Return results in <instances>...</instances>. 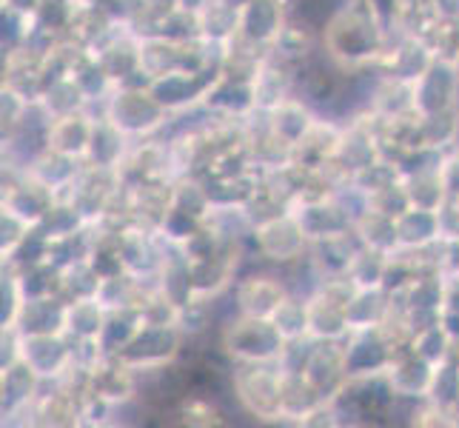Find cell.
<instances>
[{
    "label": "cell",
    "mask_w": 459,
    "mask_h": 428,
    "mask_svg": "<svg viewBox=\"0 0 459 428\" xmlns=\"http://www.w3.org/2000/svg\"><path fill=\"white\" fill-rule=\"evenodd\" d=\"M183 60H186V40H171V38H143L140 43V63L143 69L154 77H166L174 72H183Z\"/></svg>",
    "instance_id": "30"
},
{
    "label": "cell",
    "mask_w": 459,
    "mask_h": 428,
    "mask_svg": "<svg viewBox=\"0 0 459 428\" xmlns=\"http://www.w3.org/2000/svg\"><path fill=\"white\" fill-rule=\"evenodd\" d=\"M359 237L357 231H342L334 237H323V240H314L308 249V266H311V275L316 280H325V277H340L351 272V266L359 255Z\"/></svg>",
    "instance_id": "17"
},
{
    "label": "cell",
    "mask_w": 459,
    "mask_h": 428,
    "mask_svg": "<svg viewBox=\"0 0 459 428\" xmlns=\"http://www.w3.org/2000/svg\"><path fill=\"white\" fill-rule=\"evenodd\" d=\"M368 209L379 212V214H388L397 220L403 212L411 209V197H408V188H405V178L400 183H394L388 188H383V192H377L368 197Z\"/></svg>",
    "instance_id": "47"
},
{
    "label": "cell",
    "mask_w": 459,
    "mask_h": 428,
    "mask_svg": "<svg viewBox=\"0 0 459 428\" xmlns=\"http://www.w3.org/2000/svg\"><path fill=\"white\" fill-rule=\"evenodd\" d=\"M439 174H442V183H446L448 197H459V146L442 154Z\"/></svg>",
    "instance_id": "49"
},
{
    "label": "cell",
    "mask_w": 459,
    "mask_h": 428,
    "mask_svg": "<svg viewBox=\"0 0 459 428\" xmlns=\"http://www.w3.org/2000/svg\"><path fill=\"white\" fill-rule=\"evenodd\" d=\"M354 231L359 243L366 249L383 251V255H397L400 251V234H397V220L388 214H379L374 209H366L354 220Z\"/></svg>",
    "instance_id": "31"
},
{
    "label": "cell",
    "mask_w": 459,
    "mask_h": 428,
    "mask_svg": "<svg viewBox=\"0 0 459 428\" xmlns=\"http://www.w3.org/2000/svg\"><path fill=\"white\" fill-rule=\"evenodd\" d=\"M394 348L379 328H359L345 337V369L351 377H383L394 360Z\"/></svg>",
    "instance_id": "10"
},
{
    "label": "cell",
    "mask_w": 459,
    "mask_h": 428,
    "mask_svg": "<svg viewBox=\"0 0 459 428\" xmlns=\"http://www.w3.org/2000/svg\"><path fill=\"white\" fill-rule=\"evenodd\" d=\"M294 289L280 275H272V272L240 275L231 285L234 311L248 314V317H268V320H272L274 311L286 303V297Z\"/></svg>",
    "instance_id": "7"
},
{
    "label": "cell",
    "mask_w": 459,
    "mask_h": 428,
    "mask_svg": "<svg viewBox=\"0 0 459 428\" xmlns=\"http://www.w3.org/2000/svg\"><path fill=\"white\" fill-rule=\"evenodd\" d=\"M214 303L217 300H203L195 297L192 303L180 306L178 311V326L188 340H203L212 331L214 323Z\"/></svg>",
    "instance_id": "42"
},
{
    "label": "cell",
    "mask_w": 459,
    "mask_h": 428,
    "mask_svg": "<svg viewBox=\"0 0 459 428\" xmlns=\"http://www.w3.org/2000/svg\"><path fill=\"white\" fill-rule=\"evenodd\" d=\"M0 371H4L0 374V415H4V425H14V417H26L29 425V411L43 389V380L23 360H14L12 366H4Z\"/></svg>",
    "instance_id": "12"
},
{
    "label": "cell",
    "mask_w": 459,
    "mask_h": 428,
    "mask_svg": "<svg viewBox=\"0 0 459 428\" xmlns=\"http://www.w3.org/2000/svg\"><path fill=\"white\" fill-rule=\"evenodd\" d=\"M459 397V360H446V362H439V366H434V374H431V386H429V397L425 400H431L437 403L439 408H454Z\"/></svg>",
    "instance_id": "44"
},
{
    "label": "cell",
    "mask_w": 459,
    "mask_h": 428,
    "mask_svg": "<svg viewBox=\"0 0 459 428\" xmlns=\"http://www.w3.org/2000/svg\"><path fill=\"white\" fill-rule=\"evenodd\" d=\"M308 303V337L314 340H345L351 335V323H348L345 306L340 300L328 297L323 289H316L306 294Z\"/></svg>",
    "instance_id": "23"
},
{
    "label": "cell",
    "mask_w": 459,
    "mask_h": 428,
    "mask_svg": "<svg viewBox=\"0 0 459 428\" xmlns=\"http://www.w3.org/2000/svg\"><path fill=\"white\" fill-rule=\"evenodd\" d=\"M328 403L303 374L286 371V386H282V423L303 425L316 408Z\"/></svg>",
    "instance_id": "29"
},
{
    "label": "cell",
    "mask_w": 459,
    "mask_h": 428,
    "mask_svg": "<svg viewBox=\"0 0 459 428\" xmlns=\"http://www.w3.org/2000/svg\"><path fill=\"white\" fill-rule=\"evenodd\" d=\"M140 43H143V38H137L129 26H120L115 35L94 52L100 60V66L106 69V74L115 81V86L129 81L137 69H143V63H140Z\"/></svg>",
    "instance_id": "22"
},
{
    "label": "cell",
    "mask_w": 459,
    "mask_h": 428,
    "mask_svg": "<svg viewBox=\"0 0 459 428\" xmlns=\"http://www.w3.org/2000/svg\"><path fill=\"white\" fill-rule=\"evenodd\" d=\"M186 340L188 337L183 335L178 323H143L134 335V340L126 345L117 357H123L137 371L157 369V366H166V362L178 360L186 348Z\"/></svg>",
    "instance_id": "6"
},
{
    "label": "cell",
    "mask_w": 459,
    "mask_h": 428,
    "mask_svg": "<svg viewBox=\"0 0 459 428\" xmlns=\"http://www.w3.org/2000/svg\"><path fill=\"white\" fill-rule=\"evenodd\" d=\"M431 374H434L431 362H425L411 345H403V348L394 352V360H391V366L385 371V380H388V386L394 389L397 397L425 400V397H429Z\"/></svg>",
    "instance_id": "18"
},
{
    "label": "cell",
    "mask_w": 459,
    "mask_h": 428,
    "mask_svg": "<svg viewBox=\"0 0 459 428\" xmlns=\"http://www.w3.org/2000/svg\"><path fill=\"white\" fill-rule=\"evenodd\" d=\"M456 66H459V57H456Z\"/></svg>",
    "instance_id": "54"
},
{
    "label": "cell",
    "mask_w": 459,
    "mask_h": 428,
    "mask_svg": "<svg viewBox=\"0 0 459 428\" xmlns=\"http://www.w3.org/2000/svg\"><path fill=\"white\" fill-rule=\"evenodd\" d=\"M391 306V294L385 289H359L354 294L351 303L345 306L348 323H351V331L359 328H377L383 323V317Z\"/></svg>",
    "instance_id": "36"
},
{
    "label": "cell",
    "mask_w": 459,
    "mask_h": 428,
    "mask_svg": "<svg viewBox=\"0 0 459 428\" xmlns=\"http://www.w3.org/2000/svg\"><path fill=\"white\" fill-rule=\"evenodd\" d=\"M106 320H108V309L98 297L74 300V303L66 306V328L63 331L72 340H98Z\"/></svg>",
    "instance_id": "33"
},
{
    "label": "cell",
    "mask_w": 459,
    "mask_h": 428,
    "mask_svg": "<svg viewBox=\"0 0 459 428\" xmlns=\"http://www.w3.org/2000/svg\"><path fill=\"white\" fill-rule=\"evenodd\" d=\"M60 297L66 303H74V300H86V297H98L103 277L94 272V266L86 260H77L66 268H60Z\"/></svg>",
    "instance_id": "39"
},
{
    "label": "cell",
    "mask_w": 459,
    "mask_h": 428,
    "mask_svg": "<svg viewBox=\"0 0 459 428\" xmlns=\"http://www.w3.org/2000/svg\"><path fill=\"white\" fill-rule=\"evenodd\" d=\"M388 260H391V255H383V251H374V249L362 246L348 275H351V280L359 285V289H383Z\"/></svg>",
    "instance_id": "43"
},
{
    "label": "cell",
    "mask_w": 459,
    "mask_h": 428,
    "mask_svg": "<svg viewBox=\"0 0 459 428\" xmlns=\"http://www.w3.org/2000/svg\"><path fill=\"white\" fill-rule=\"evenodd\" d=\"M0 326L4 328H14L18 323V314H21V306H23V294H21V283H18V275L12 272V268H4V283H0Z\"/></svg>",
    "instance_id": "46"
},
{
    "label": "cell",
    "mask_w": 459,
    "mask_h": 428,
    "mask_svg": "<svg viewBox=\"0 0 459 428\" xmlns=\"http://www.w3.org/2000/svg\"><path fill=\"white\" fill-rule=\"evenodd\" d=\"M21 360L29 362L43 383H55L74 366V340L60 335H21Z\"/></svg>",
    "instance_id": "8"
},
{
    "label": "cell",
    "mask_w": 459,
    "mask_h": 428,
    "mask_svg": "<svg viewBox=\"0 0 459 428\" xmlns=\"http://www.w3.org/2000/svg\"><path fill=\"white\" fill-rule=\"evenodd\" d=\"M100 112L132 140L157 137L174 118L169 109L154 98L152 89H137V86H115L112 94L103 100Z\"/></svg>",
    "instance_id": "3"
},
{
    "label": "cell",
    "mask_w": 459,
    "mask_h": 428,
    "mask_svg": "<svg viewBox=\"0 0 459 428\" xmlns=\"http://www.w3.org/2000/svg\"><path fill=\"white\" fill-rule=\"evenodd\" d=\"M132 137H126L117 126L108 120L103 112H98V120H94V135L89 143V154L86 163L98 166V169H120V163L126 161V154L132 149Z\"/></svg>",
    "instance_id": "26"
},
{
    "label": "cell",
    "mask_w": 459,
    "mask_h": 428,
    "mask_svg": "<svg viewBox=\"0 0 459 428\" xmlns=\"http://www.w3.org/2000/svg\"><path fill=\"white\" fill-rule=\"evenodd\" d=\"M417 86V112L434 115L442 109L459 106V66L456 60L437 57L434 66L425 72Z\"/></svg>",
    "instance_id": "16"
},
{
    "label": "cell",
    "mask_w": 459,
    "mask_h": 428,
    "mask_svg": "<svg viewBox=\"0 0 459 428\" xmlns=\"http://www.w3.org/2000/svg\"><path fill=\"white\" fill-rule=\"evenodd\" d=\"M4 171H6L4 209L21 214L31 226H38L46 217V212L57 203V195L49 186H43L38 178H31L29 171H9V169H4Z\"/></svg>",
    "instance_id": "13"
},
{
    "label": "cell",
    "mask_w": 459,
    "mask_h": 428,
    "mask_svg": "<svg viewBox=\"0 0 459 428\" xmlns=\"http://www.w3.org/2000/svg\"><path fill=\"white\" fill-rule=\"evenodd\" d=\"M94 120H98V115H94L91 109H81V112L52 118L49 149H55L60 154H69V157H77V161H86L89 143L94 135Z\"/></svg>",
    "instance_id": "21"
},
{
    "label": "cell",
    "mask_w": 459,
    "mask_h": 428,
    "mask_svg": "<svg viewBox=\"0 0 459 428\" xmlns=\"http://www.w3.org/2000/svg\"><path fill=\"white\" fill-rule=\"evenodd\" d=\"M316 120H320V112H316L308 100L299 98L297 92L291 98L282 100L280 106H274L272 112H265V126L291 149L314 129Z\"/></svg>",
    "instance_id": "20"
},
{
    "label": "cell",
    "mask_w": 459,
    "mask_h": 428,
    "mask_svg": "<svg viewBox=\"0 0 459 428\" xmlns=\"http://www.w3.org/2000/svg\"><path fill=\"white\" fill-rule=\"evenodd\" d=\"M40 106L52 118H60V115L81 112V109H91V100H89V94L83 92V86L74 81V74H63V77H57L55 83L46 86Z\"/></svg>",
    "instance_id": "34"
},
{
    "label": "cell",
    "mask_w": 459,
    "mask_h": 428,
    "mask_svg": "<svg viewBox=\"0 0 459 428\" xmlns=\"http://www.w3.org/2000/svg\"><path fill=\"white\" fill-rule=\"evenodd\" d=\"M397 234H400V249H425L439 237V214L434 209H420L411 205L408 212L397 217Z\"/></svg>",
    "instance_id": "32"
},
{
    "label": "cell",
    "mask_w": 459,
    "mask_h": 428,
    "mask_svg": "<svg viewBox=\"0 0 459 428\" xmlns=\"http://www.w3.org/2000/svg\"><path fill=\"white\" fill-rule=\"evenodd\" d=\"M417 143L420 149L434 152H451L454 146H459V106L442 109L434 115H420Z\"/></svg>",
    "instance_id": "28"
},
{
    "label": "cell",
    "mask_w": 459,
    "mask_h": 428,
    "mask_svg": "<svg viewBox=\"0 0 459 428\" xmlns=\"http://www.w3.org/2000/svg\"><path fill=\"white\" fill-rule=\"evenodd\" d=\"M437 52L417 35H397L385 49L383 60L377 63V74L385 77H400V81L417 83L420 77L434 66Z\"/></svg>",
    "instance_id": "11"
},
{
    "label": "cell",
    "mask_w": 459,
    "mask_h": 428,
    "mask_svg": "<svg viewBox=\"0 0 459 428\" xmlns=\"http://www.w3.org/2000/svg\"><path fill=\"white\" fill-rule=\"evenodd\" d=\"M394 38L368 0H345L320 31L323 52L345 72H374Z\"/></svg>",
    "instance_id": "1"
},
{
    "label": "cell",
    "mask_w": 459,
    "mask_h": 428,
    "mask_svg": "<svg viewBox=\"0 0 459 428\" xmlns=\"http://www.w3.org/2000/svg\"><path fill=\"white\" fill-rule=\"evenodd\" d=\"M291 212L297 214L299 226L306 229L311 243L323 240V237H334V234L354 229V214L342 203L340 195H331V197H323V200H311V203H297Z\"/></svg>",
    "instance_id": "15"
},
{
    "label": "cell",
    "mask_w": 459,
    "mask_h": 428,
    "mask_svg": "<svg viewBox=\"0 0 459 428\" xmlns=\"http://www.w3.org/2000/svg\"><path fill=\"white\" fill-rule=\"evenodd\" d=\"M282 386L286 371L280 362H234L231 397L257 423H282Z\"/></svg>",
    "instance_id": "2"
},
{
    "label": "cell",
    "mask_w": 459,
    "mask_h": 428,
    "mask_svg": "<svg viewBox=\"0 0 459 428\" xmlns=\"http://www.w3.org/2000/svg\"><path fill=\"white\" fill-rule=\"evenodd\" d=\"M368 109L379 118H405V115H420L417 112V86L400 81V77H385L377 74L368 94Z\"/></svg>",
    "instance_id": "24"
},
{
    "label": "cell",
    "mask_w": 459,
    "mask_h": 428,
    "mask_svg": "<svg viewBox=\"0 0 459 428\" xmlns=\"http://www.w3.org/2000/svg\"><path fill=\"white\" fill-rule=\"evenodd\" d=\"M411 348L425 360L431 362V366H439V362H446L454 357V348H456V340L448 335V328L437 323V326H429L414 335V340H411Z\"/></svg>",
    "instance_id": "41"
},
{
    "label": "cell",
    "mask_w": 459,
    "mask_h": 428,
    "mask_svg": "<svg viewBox=\"0 0 459 428\" xmlns=\"http://www.w3.org/2000/svg\"><path fill=\"white\" fill-rule=\"evenodd\" d=\"M439 214V237L446 243H459V197H448L437 209Z\"/></svg>",
    "instance_id": "48"
},
{
    "label": "cell",
    "mask_w": 459,
    "mask_h": 428,
    "mask_svg": "<svg viewBox=\"0 0 459 428\" xmlns=\"http://www.w3.org/2000/svg\"><path fill=\"white\" fill-rule=\"evenodd\" d=\"M405 188H408L411 205H420V209H434L437 212L439 205L448 200V192H446V183H442L439 166L417 169V171L405 174Z\"/></svg>",
    "instance_id": "37"
},
{
    "label": "cell",
    "mask_w": 459,
    "mask_h": 428,
    "mask_svg": "<svg viewBox=\"0 0 459 428\" xmlns=\"http://www.w3.org/2000/svg\"><path fill=\"white\" fill-rule=\"evenodd\" d=\"M83 166H86V161H77V157L60 154L55 149H46L23 171H29L31 178H38L43 186H49L57 197H63L74 186V180L81 178Z\"/></svg>",
    "instance_id": "27"
},
{
    "label": "cell",
    "mask_w": 459,
    "mask_h": 428,
    "mask_svg": "<svg viewBox=\"0 0 459 428\" xmlns=\"http://www.w3.org/2000/svg\"><path fill=\"white\" fill-rule=\"evenodd\" d=\"M217 4H223V6H229V9H234V12H240L246 4H251V0H217Z\"/></svg>",
    "instance_id": "52"
},
{
    "label": "cell",
    "mask_w": 459,
    "mask_h": 428,
    "mask_svg": "<svg viewBox=\"0 0 459 428\" xmlns=\"http://www.w3.org/2000/svg\"><path fill=\"white\" fill-rule=\"evenodd\" d=\"M248 243L260 260L280 268H291L297 263H303L311 249L308 234L299 226L294 212H282L272 220H265V223H257L251 229Z\"/></svg>",
    "instance_id": "5"
},
{
    "label": "cell",
    "mask_w": 459,
    "mask_h": 428,
    "mask_svg": "<svg viewBox=\"0 0 459 428\" xmlns=\"http://www.w3.org/2000/svg\"><path fill=\"white\" fill-rule=\"evenodd\" d=\"M303 377L323 394L325 400L334 397V394L348 383L345 340H314Z\"/></svg>",
    "instance_id": "14"
},
{
    "label": "cell",
    "mask_w": 459,
    "mask_h": 428,
    "mask_svg": "<svg viewBox=\"0 0 459 428\" xmlns=\"http://www.w3.org/2000/svg\"><path fill=\"white\" fill-rule=\"evenodd\" d=\"M66 306L69 303L60 294L23 300L14 328H18L21 335H60V331L66 328Z\"/></svg>",
    "instance_id": "25"
},
{
    "label": "cell",
    "mask_w": 459,
    "mask_h": 428,
    "mask_svg": "<svg viewBox=\"0 0 459 428\" xmlns=\"http://www.w3.org/2000/svg\"><path fill=\"white\" fill-rule=\"evenodd\" d=\"M217 345L231 362H277L286 348V337L268 317H248L234 311V317L220 326Z\"/></svg>",
    "instance_id": "4"
},
{
    "label": "cell",
    "mask_w": 459,
    "mask_h": 428,
    "mask_svg": "<svg viewBox=\"0 0 459 428\" xmlns=\"http://www.w3.org/2000/svg\"><path fill=\"white\" fill-rule=\"evenodd\" d=\"M272 323L277 326L280 335L286 337V343L308 337V303H306V294L291 292L286 297V303H282L274 311Z\"/></svg>",
    "instance_id": "40"
},
{
    "label": "cell",
    "mask_w": 459,
    "mask_h": 428,
    "mask_svg": "<svg viewBox=\"0 0 459 428\" xmlns=\"http://www.w3.org/2000/svg\"><path fill=\"white\" fill-rule=\"evenodd\" d=\"M451 415H454V425H459V397H456V403L451 408Z\"/></svg>",
    "instance_id": "53"
},
{
    "label": "cell",
    "mask_w": 459,
    "mask_h": 428,
    "mask_svg": "<svg viewBox=\"0 0 459 428\" xmlns=\"http://www.w3.org/2000/svg\"><path fill=\"white\" fill-rule=\"evenodd\" d=\"M143 311L140 309H117V311H108V320L100 331V348L103 354H120L126 345L134 340V335L143 326Z\"/></svg>",
    "instance_id": "35"
},
{
    "label": "cell",
    "mask_w": 459,
    "mask_h": 428,
    "mask_svg": "<svg viewBox=\"0 0 459 428\" xmlns=\"http://www.w3.org/2000/svg\"><path fill=\"white\" fill-rule=\"evenodd\" d=\"M174 417H178L180 425H188V428H217V425H226V415L223 408H220L217 397H209V394H195L188 391L183 403L174 411Z\"/></svg>",
    "instance_id": "38"
},
{
    "label": "cell",
    "mask_w": 459,
    "mask_h": 428,
    "mask_svg": "<svg viewBox=\"0 0 459 428\" xmlns=\"http://www.w3.org/2000/svg\"><path fill=\"white\" fill-rule=\"evenodd\" d=\"M446 275V309H459V272L451 268Z\"/></svg>",
    "instance_id": "50"
},
{
    "label": "cell",
    "mask_w": 459,
    "mask_h": 428,
    "mask_svg": "<svg viewBox=\"0 0 459 428\" xmlns=\"http://www.w3.org/2000/svg\"><path fill=\"white\" fill-rule=\"evenodd\" d=\"M291 21V0H251L240 9V26L237 38L257 46L263 52H272L280 31Z\"/></svg>",
    "instance_id": "9"
},
{
    "label": "cell",
    "mask_w": 459,
    "mask_h": 428,
    "mask_svg": "<svg viewBox=\"0 0 459 428\" xmlns=\"http://www.w3.org/2000/svg\"><path fill=\"white\" fill-rule=\"evenodd\" d=\"M178 6H183V9H195V12H203L205 6L212 4V0H174Z\"/></svg>",
    "instance_id": "51"
},
{
    "label": "cell",
    "mask_w": 459,
    "mask_h": 428,
    "mask_svg": "<svg viewBox=\"0 0 459 428\" xmlns=\"http://www.w3.org/2000/svg\"><path fill=\"white\" fill-rule=\"evenodd\" d=\"M342 129H345V120L320 118V120L314 123V129L294 146L291 163L303 166L306 171L328 166L337 157L340 140H342Z\"/></svg>",
    "instance_id": "19"
},
{
    "label": "cell",
    "mask_w": 459,
    "mask_h": 428,
    "mask_svg": "<svg viewBox=\"0 0 459 428\" xmlns=\"http://www.w3.org/2000/svg\"><path fill=\"white\" fill-rule=\"evenodd\" d=\"M31 229H35V226H31L29 220L4 209V214H0V255H4V260L18 251V246L26 240Z\"/></svg>",
    "instance_id": "45"
}]
</instances>
